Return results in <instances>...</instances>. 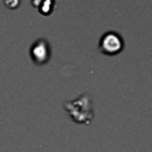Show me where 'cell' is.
Segmentation results:
<instances>
[{
	"label": "cell",
	"instance_id": "7a4b0ae2",
	"mask_svg": "<svg viewBox=\"0 0 152 152\" xmlns=\"http://www.w3.org/2000/svg\"><path fill=\"white\" fill-rule=\"evenodd\" d=\"M100 48L105 53H116L121 50V37L115 32H107L100 40Z\"/></svg>",
	"mask_w": 152,
	"mask_h": 152
},
{
	"label": "cell",
	"instance_id": "3957f363",
	"mask_svg": "<svg viewBox=\"0 0 152 152\" xmlns=\"http://www.w3.org/2000/svg\"><path fill=\"white\" fill-rule=\"evenodd\" d=\"M45 48H47V43H44V42H39L34 45L32 53H34V58L36 59V60L44 61V59H47V55H45V52H44Z\"/></svg>",
	"mask_w": 152,
	"mask_h": 152
},
{
	"label": "cell",
	"instance_id": "6da1fadb",
	"mask_svg": "<svg viewBox=\"0 0 152 152\" xmlns=\"http://www.w3.org/2000/svg\"><path fill=\"white\" fill-rule=\"evenodd\" d=\"M66 110L69 112L71 118L76 123L88 124L91 123L94 118V111H92L91 99L88 95H81L79 99H75L72 102H67L64 104Z\"/></svg>",
	"mask_w": 152,
	"mask_h": 152
}]
</instances>
